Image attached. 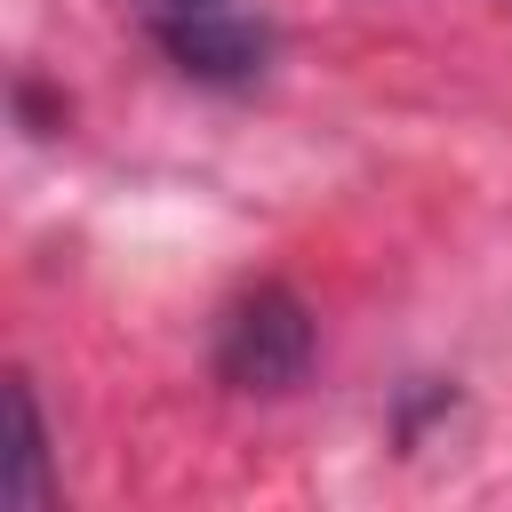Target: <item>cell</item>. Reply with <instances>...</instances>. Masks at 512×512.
Instances as JSON below:
<instances>
[{
  "label": "cell",
  "mask_w": 512,
  "mask_h": 512,
  "mask_svg": "<svg viewBox=\"0 0 512 512\" xmlns=\"http://www.w3.org/2000/svg\"><path fill=\"white\" fill-rule=\"evenodd\" d=\"M120 8L168 48L176 72L216 80V88L256 80L264 56H272V32H264V16L248 0H120Z\"/></svg>",
  "instance_id": "cell-1"
},
{
  "label": "cell",
  "mask_w": 512,
  "mask_h": 512,
  "mask_svg": "<svg viewBox=\"0 0 512 512\" xmlns=\"http://www.w3.org/2000/svg\"><path fill=\"white\" fill-rule=\"evenodd\" d=\"M312 368V312L288 288H248L216 328V376L232 392H288Z\"/></svg>",
  "instance_id": "cell-2"
},
{
  "label": "cell",
  "mask_w": 512,
  "mask_h": 512,
  "mask_svg": "<svg viewBox=\"0 0 512 512\" xmlns=\"http://www.w3.org/2000/svg\"><path fill=\"white\" fill-rule=\"evenodd\" d=\"M8 424H16V448H8V504H16V512H40V504H48V424H40V400H32L24 376L8 384Z\"/></svg>",
  "instance_id": "cell-3"
}]
</instances>
